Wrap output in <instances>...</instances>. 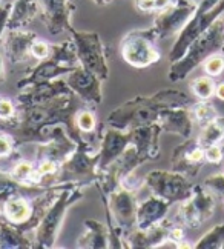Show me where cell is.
I'll return each instance as SVG.
<instances>
[{"label":"cell","mask_w":224,"mask_h":249,"mask_svg":"<svg viewBox=\"0 0 224 249\" xmlns=\"http://www.w3.org/2000/svg\"><path fill=\"white\" fill-rule=\"evenodd\" d=\"M14 114H16L14 103L8 99H0V119L14 117Z\"/></svg>","instance_id":"32"},{"label":"cell","mask_w":224,"mask_h":249,"mask_svg":"<svg viewBox=\"0 0 224 249\" xmlns=\"http://www.w3.org/2000/svg\"><path fill=\"white\" fill-rule=\"evenodd\" d=\"M215 86L217 83L213 82V77L210 75H201V77H197L190 83L192 92L197 95L200 100H209L215 95Z\"/></svg>","instance_id":"23"},{"label":"cell","mask_w":224,"mask_h":249,"mask_svg":"<svg viewBox=\"0 0 224 249\" xmlns=\"http://www.w3.org/2000/svg\"><path fill=\"white\" fill-rule=\"evenodd\" d=\"M38 11L37 0H16L11 5L6 22V31L25 30Z\"/></svg>","instance_id":"17"},{"label":"cell","mask_w":224,"mask_h":249,"mask_svg":"<svg viewBox=\"0 0 224 249\" xmlns=\"http://www.w3.org/2000/svg\"><path fill=\"white\" fill-rule=\"evenodd\" d=\"M171 205L168 200L158 196H149L137 206V229H148L161 223L166 218Z\"/></svg>","instance_id":"16"},{"label":"cell","mask_w":224,"mask_h":249,"mask_svg":"<svg viewBox=\"0 0 224 249\" xmlns=\"http://www.w3.org/2000/svg\"><path fill=\"white\" fill-rule=\"evenodd\" d=\"M152 194L158 196L169 203H177L186 200L193 191V186L188 177L177 171H151L144 178Z\"/></svg>","instance_id":"7"},{"label":"cell","mask_w":224,"mask_h":249,"mask_svg":"<svg viewBox=\"0 0 224 249\" xmlns=\"http://www.w3.org/2000/svg\"><path fill=\"white\" fill-rule=\"evenodd\" d=\"M137 6L141 11H155V0H137Z\"/></svg>","instance_id":"34"},{"label":"cell","mask_w":224,"mask_h":249,"mask_svg":"<svg viewBox=\"0 0 224 249\" xmlns=\"http://www.w3.org/2000/svg\"><path fill=\"white\" fill-rule=\"evenodd\" d=\"M195 8L197 5H193L189 0H173L168 8L161 9L152 26L158 40L178 34L192 17Z\"/></svg>","instance_id":"9"},{"label":"cell","mask_w":224,"mask_h":249,"mask_svg":"<svg viewBox=\"0 0 224 249\" xmlns=\"http://www.w3.org/2000/svg\"><path fill=\"white\" fill-rule=\"evenodd\" d=\"M223 249H224V246H223Z\"/></svg>","instance_id":"40"},{"label":"cell","mask_w":224,"mask_h":249,"mask_svg":"<svg viewBox=\"0 0 224 249\" xmlns=\"http://www.w3.org/2000/svg\"><path fill=\"white\" fill-rule=\"evenodd\" d=\"M193 105L192 99L186 92L175 88L161 89L160 92L143 97L138 95L129 102H126L123 107L115 109L108 117V124L115 129H124L131 124H146L157 122L158 112L168 108H184Z\"/></svg>","instance_id":"1"},{"label":"cell","mask_w":224,"mask_h":249,"mask_svg":"<svg viewBox=\"0 0 224 249\" xmlns=\"http://www.w3.org/2000/svg\"><path fill=\"white\" fill-rule=\"evenodd\" d=\"M224 13V0H201L197 5L192 17L184 25L183 30L178 33L177 40H175L172 50L169 53V60L173 63L180 60L188 51L192 42L200 37L204 31H207L212 23L218 20Z\"/></svg>","instance_id":"3"},{"label":"cell","mask_w":224,"mask_h":249,"mask_svg":"<svg viewBox=\"0 0 224 249\" xmlns=\"http://www.w3.org/2000/svg\"><path fill=\"white\" fill-rule=\"evenodd\" d=\"M29 240L14 223L0 222V248H29Z\"/></svg>","instance_id":"20"},{"label":"cell","mask_w":224,"mask_h":249,"mask_svg":"<svg viewBox=\"0 0 224 249\" xmlns=\"http://www.w3.org/2000/svg\"><path fill=\"white\" fill-rule=\"evenodd\" d=\"M173 0H155V11H161V9L168 8Z\"/></svg>","instance_id":"35"},{"label":"cell","mask_w":224,"mask_h":249,"mask_svg":"<svg viewBox=\"0 0 224 249\" xmlns=\"http://www.w3.org/2000/svg\"><path fill=\"white\" fill-rule=\"evenodd\" d=\"M3 213L8 222L14 225H25L33 214V205L29 200L20 194H14L9 197L3 205Z\"/></svg>","instance_id":"18"},{"label":"cell","mask_w":224,"mask_h":249,"mask_svg":"<svg viewBox=\"0 0 224 249\" xmlns=\"http://www.w3.org/2000/svg\"><path fill=\"white\" fill-rule=\"evenodd\" d=\"M109 197V209L112 217L119 225V229H123L126 234H131L134 228H137V203L131 189L119 185L114 188Z\"/></svg>","instance_id":"10"},{"label":"cell","mask_w":224,"mask_h":249,"mask_svg":"<svg viewBox=\"0 0 224 249\" xmlns=\"http://www.w3.org/2000/svg\"><path fill=\"white\" fill-rule=\"evenodd\" d=\"M94 2H97V3H100V5H106V3H109L111 0H94Z\"/></svg>","instance_id":"38"},{"label":"cell","mask_w":224,"mask_h":249,"mask_svg":"<svg viewBox=\"0 0 224 249\" xmlns=\"http://www.w3.org/2000/svg\"><path fill=\"white\" fill-rule=\"evenodd\" d=\"M158 40L154 28L149 30H137L129 34L121 42L123 59L134 68H148L161 59V54L154 43Z\"/></svg>","instance_id":"5"},{"label":"cell","mask_w":224,"mask_h":249,"mask_svg":"<svg viewBox=\"0 0 224 249\" xmlns=\"http://www.w3.org/2000/svg\"><path fill=\"white\" fill-rule=\"evenodd\" d=\"M80 198H82V191L79 188V183H68L62 189V194L57 196V198L52 202L50 209L46 211L42 222L35 228L37 246L51 248L55 243L58 229L62 226L66 211L69 209V206H72L75 202H79Z\"/></svg>","instance_id":"4"},{"label":"cell","mask_w":224,"mask_h":249,"mask_svg":"<svg viewBox=\"0 0 224 249\" xmlns=\"http://www.w3.org/2000/svg\"><path fill=\"white\" fill-rule=\"evenodd\" d=\"M169 240H172V242H175V243H181L183 242V238H184V231H183V228H180V226H172L171 228V231H169ZM180 248H181V245H180Z\"/></svg>","instance_id":"33"},{"label":"cell","mask_w":224,"mask_h":249,"mask_svg":"<svg viewBox=\"0 0 224 249\" xmlns=\"http://www.w3.org/2000/svg\"><path fill=\"white\" fill-rule=\"evenodd\" d=\"M13 142H14V139L11 136H8V134H0V159L11 156Z\"/></svg>","instance_id":"31"},{"label":"cell","mask_w":224,"mask_h":249,"mask_svg":"<svg viewBox=\"0 0 224 249\" xmlns=\"http://www.w3.org/2000/svg\"><path fill=\"white\" fill-rule=\"evenodd\" d=\"M206 161L204 148L197 139H184V143L173 149L172 171L181 172L186 177H195Z\"/></svg>","instance_id":"11"},{"label":"cell","mask_w":224,"mask_h":249,"mask_svg":"<svg viewBox=\"0 0 224 249\" xmlns=\"http://www.w3.org/2000/svg\"><path fill=\"white\" fill-rule=\"evenodd\" d=\"M203 66H204V72L207 75H210L213 79L218 77V75L224 72V54L221 51L212 54L210 57H207V59L204 60Z\"/></svg>","instance_id":"26"},{"label":"cell","mask_w":224,"mask_h":249,"mask_svg":"<svg viewBox=\"0 0 224 249\" xmlns=\"http://www.w3.org/2000/svg\"><path fill=\"white\" fill-rule=\"evenodd\" d=\"M37 40L34 33H28L25 30H14L6 31L3 39V50L8 60L13 65L23 63L31 54V46Z\"/></svg>","instance_id":"15"},{"label":"cell","mask_w":224,"mask_h":249,"mask_svg":"<svg viewBox=\"0 0 224 249\" xmlns=\"http://www.w3.org/2000/svg\"><path fill=\"white\" fill-rule=\"evenodd\" d=\"M204 157H206L207 163H212V165L221 163L223 159H224V151L220 146V143L218 145H210V146L204 148Z\"/></svg>","instance_id":"30"},{"label":"cell","mask_w":224,"mask_h":249,"mask_svg":"<svg viewBox=\"0 0 224 249\" xmlns=\"http://www.w3.org/2000/svg\"><path fill=\"white\" fill-rule=\"evenodd\" d=\"M11 169H13L11 177L17 181V183L29 186V181H31V177L34 174V166L31 161L22 159V160H18L17 163H14Z\"/></svg>","instance_id":"25"},{"label":"cell","mask_w":224,"mask_h":249,"mask_svg":"<svg viewBox=\"0 0 224 249\" xmlns=\"http://www.w3.org/2000/svg\"><path fill=\"white\" fill-rule=\"evenodd\" d=\"M37 3L51 34L55 36L65 31L66 28L71 30L69 18L74 11V5L69 0H37Z\"/></svg>","instance_id":"13"},{"label":"cell","mask_w":224,"mask_h":249,"mask_svg":"<svg viewBox=\"0 0 224 249\" xmlns=\"http://www.w3.org/2000/svg\"><path fill=\"white\" fill-rule=\"evenodd\" d=\"M85 226L87 228V234L83 235L82 240H79V246L86 248H108L111 246V234L102 223L89 220Z\"/></svg>","instance_id":"19"},{"label":"cell","mask_w":224,"mask_h":249,"mask_svg":"<svg viewBox=\"0 0 224 249\" xmlns=\"http://www.w3.org/2000/svg\"><path fill=\"white\" fill-rule=\"evenodd\" d=\"M223 246H224V222L209 229L197 242V245H193V248L197 249H223Z\"/></svg>","instance_id":"22"},{"label":"cell","mask_w":224,"mask_h":249,"mask_svg":"<svg viewBox=\"0 0 224 249\" xmlns=\"http://www.w3.org/2000/svg\"><path fill=\"white\" fill-rule=\"evenodd\" d=\"M102 82L100 77L83 66H77L66 80L74 94L80 95L86 103L91 105H99L102 102Z\"/></svg>","instance_id":"12"},{"label":"cell","mask_w":224,"mask_h":249,"mask_svg":"<svg viewBox=\"0 0 224 249\" xmlns=\"http://www.w3.org/2000/svg\"><path fill=\"white\" fill-rule=\"evenodd\" d=\"M224 45V20L218 18L212 23V26L207 31H204L200 37H197L192 42V45L188 48V51L180 60L173 62L169 70V80L177 83L188 77V75L204 63V60L221 51Z\"/></svg>","instance_id":"2"},{"label":"cell","mask_w":224,"mask_h":249,"mask_svg":"<svg viewBox=\"0 0 224 249\" xmlns=\"http://www.w3.org/2000/svg\"><path fill=\"white\" fill-rule=\"evenodd\" d=\"M221 53L224 54V45H223V48H221Z\"/></svg>","instance_id":"39"},{"label":"cell","mask_w":224,"mask_h":249,"mask_svg":"<svg viewBox=\"0 0 224 249\" xmlns=\"http://www.w3.org/2000/svg\"><path fill=\"white\" fill-rule=\"evenodd\" d=\"M72 40L75 43L77 59H79L80 66L89 70L104 82L109 77V66L100 36L95 33L72 31Z\"/></svg>","instance_id":"6"},{"label":"cell","mask_w":224,"mask_h":249,"mask_svg":"<svg viewBox=\"0 0 224 249\" xmlns=\"http://www.w3.org/2000/svg\"><path fill=\"white\" fill-rule=\"evenodd\" d=\"M215 97L224 102V82H220L215 86Z\"/></svg>","instance_id":"36"},{"label":"cell","mask_w":224,"mask_h":249,"mask_svg":"<svg viewBox=\"0 0 224 249\" xmlns=\"http://www.w3.org/2000/svg\"><path fill=\"white\" fill-rule=\"evenodd\" d=\"M203 186L207 188L215 197L224 200V171L206 177L203 181Z\"/></svg>","instance_id":"27"},{"label":"cell","mask_w":224,"mask_h":249,"mask_svg":"<svg viewBox=\"0 0 224 249\" xmlns=\"http://www.w3.org/2000/svg\"><path fill=\"white\" fill-rule=\"evenodd\" d=\"M3 79H5V66H3L2 54H0V82H3Z\"/></svg>","instance_id":"37"},{"label":"cell","mask_w":224,"mask_h":249,"mask_svg":"<svg viewBox=\"0 0 224 249\" xmlns=\"http://www.w3.org/2000/svg\"><path fill=\"white\" fill-rule=\"evenodd\" d=\"M51 50H52L51 45H48L46 42L37 39L31 46V54H33V57H35V59H38V60H46V59H50Z\"/></svg>","instance_id":"29"},{"label":"cell","mask_w":224,"mask_h":249,"mask_svg":"<svg viewBox=\"0 0 224 249\" xmlns=\"http://www.w3.org/2000/svg\"><path fill=\"white\" fill-rule=\"evenodd\" d=\"M157 123L164 132H172L183 139H189L193 129V114L188 107L168 108L158 112Z\"/></svg>","instance_id":"14"},{"label":"cell","mask_w":224,"mask_h":249,"mask_svg":"<svg viewBox=\"0 0 224 249\" xmlns=\"http://www.w3.org/2000/svg\"><path fill=\"white\" fill-rule=\"evenodd\" d=\"M197 140L203 148L221 143L224 140V117L218 116L207 124L201 126Z\"/></svg>","instance_id":"21"},{"label":"cell","mask_w":224,"mask_h":249,"mask_svg":"<svg viewBox=\"0 0 224 249\" xmlns=\"http://www.w3.org/2000/svg\"><path fill=\"white\" fill-rule=\"evenodd\" d=\"M192 114H193V119L200 123V126H204V124H207L215 117H218L215 107H213L212 103H209V100H201L193 105Z\"/></svg>","instance_id":"24"},{"label":"cell","mask_w":224,"mask_h":249,"mask_svg":"<svg viewBox=\"0 0 224 249\" xmlns=\"http://www.w3.org/2000/svg\"><path fill=\"white\" fill-rule=\"evenodd\" d=\"M215 196L203 185L193 186L192 194L181 202L178 218L188 228H200L215 213Z\"/></svg>","instance_id":"8"},{"label":"cell","mask_w":224,"mask_h":249,"mask_svg":"<svg viewBox=\"0 0 224 249\" xmlns=\"http://www.w3.org/2000/svg\"><path fill=\"white\" fill-rule=\"evenodd\" d=\"M75 123H77V128H79L83 134H89V132L95 131V128H97L95 116L87 109H83L77 114Z\"/></svg>","instance_id":"28"}]
</instances>
